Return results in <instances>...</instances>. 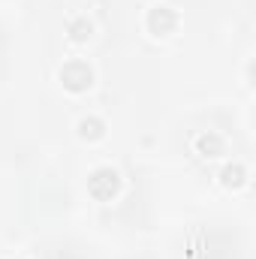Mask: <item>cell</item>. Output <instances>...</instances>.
Instances as JSON below:
<instances>
[{
  "instance_id": "1",
  "label": "cell",
  "mask_w": 256,
  "mask_h": 259,
  "mask_svg": "<svg viewBox=\"0 0 256 259\" xmlns=\"http://www.w3.org/2000/svg\"><path fill=\"white\" fill-rule=\"evenodd\" d=\"M88 190L94 199H100V202H109V199H115V196L121 193V178H118V172L115 169H94L91 172V178H88Z\"/></svg>"
},
{
  "instance_id": "2",
  "label": "cell",
  "mask_w": 256,
  "mask_h": 259,
  "mask_svg": "<svg viewBox=\"0 0 256 259\" xmlns=\"http://www.w3.org/2000/svg\"><path fill=\"white\" fill-rule=\"evenodd\" d=\"M61 81H64L66 91L81 94V91H88V88L94 84V72H91V66L84 64V61H69V64L61 69Z\"/></svg>"
},
{
  "instance_id": "3",
  "label": "cell",
  "mask_w": 256,
  "mask_h": 259,
  "mask_svg": "<svg viewBox=\"0 0 256 259\" xmlns=\"http://www.w3.org/2000/svg\"><path fill=\"white\" fill-rule=\"evenodd\" d=\"M175 24H178V15H175L169 6H157V9L148 12V30H151L154 36H166V33H172Z\"/></svg>"
},
{
  "instance_id": "4",
  "label": "cell",
  "mask_w": 256,
  "mask_h": 259,
  "mask_svg": "<svg viewBox=\"0 0 256 259\" xmlns=\"http://www.w3.org/2000/svg\"><path fill=\"white\" fill-rule=\"evenodd\" d=\"M196 151H199L202 157H220V154H223V139H220L217 133H202V136L196 139Z\"/></svg>"
},
{
  "instance_id": "5",
  "label": "cell",
  "mask_w": 256,
  "mask_h": 259,
  "mask_svg": "<svg viewBox=\"0 0 256 259\" xmlns=\"http://www.w3.org/2000/svg\"><path fill=\"white\" fill-rule=\"evenodd\" d=\"M220 181H223V187H241L244 181H247V172H244V166L241 163H229L223 172H220Z\"/></svg>"
},
{
  "instance_id": "6",
  "label": "cell",
  "mask_w": 256,
  "mask_h": 259,
  "mask_svg": "<svg viewBox=\"0 0 256 259\" xmlns=\"http://www.w3.org/2000/svg\"><path fill=\"white\" fill-rule=\"evenodd\" d=\"M78 133H81L84 139H103V133H106V124H103L100 118H84V121L78 124Z\"/></svg>"
},
{
  "instance_id": "7",
  "label": "cell",
  "mask_w": 256,
  "mask_h": 259,
  "mask_svg": "<svg viewBox=\"0 0 256 259\" xmlns=\"http://www.w3.org/2000/svg\"><path fill=\"white\" fill-rule=\"evenodd\" d=\"M91 21L88 18H75V21H69V36L75 39V42H84L88 36H91Z\"/></svg>"
}]
</instances>
